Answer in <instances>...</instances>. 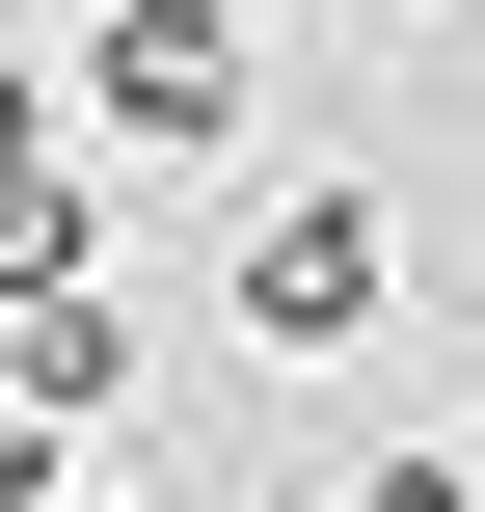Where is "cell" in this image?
Returning a JSON list of instances; mask_svg holds the SVG:
<instances>
[{"label": "cell", "mask_w": 485, "mask_h": 512, "mask_svg": "<svg viewBox=\"0 0 485 512\" xmlns=\"http://www.w3.org/2000/svg\"><path fill=\"white\" fill-rule=\"evenodd\" d=\"M378 297H405V216H378V189H297V216L243 243V297H216V324H243L270 378H324V351H378Z\"/></svg>", "instance_id": "cell-1"}, {"label": "cell", "mask_w": 485, "mask_h": 512, "mask_svg": "<svg viewBox=\"0 0 485 512\" xmlns=\"http://www.w3.org/2000/svg\"><path fill=\"white\" fill-rule=\"evenodd\" d=\"M54 108H81V135H135V162H216V135H243V0H108Z\"/></svg>", "instance_id": "cell-2"}, {"label": "cell", "mask_w": 485, "mask_h": 512, "mask_svg": "<svg viewBox=\"0 0 485 512\" xmlns=\"http://www.w3.org/2000/svg\"><path fill=\"white\" fill-rule=\"evenodd\" d=\"M0 378H27L54 432H81V405H135V297H108V270H27V297H0Z\"/></svg>", "instance_id": "cell-3"}, {"label": "cell", "mask_w": 485, "mask_h": 512, "mask_svg": "<svg viewBox=\"0 0 485 512\" xmlns=\"http://www.w3.org/2000/svg\"><path fill=\"white\" fill-rule=\"evenodd\" d=\"M27 270H81V162H54V135L0 162V297H27Z\"/></svg>", "instance_id": "cell-4"}, {"label": "cell", "mask_w": 485, "mask_h": 512, "mask_svg": "<svg viewBox=\"0 0 485 512\" xmlns=\"http://www.w3.org/2000/svg\"><path fill=\"white\" fill-rule=\"evenodd\" d=\"M351 512H485V459H351Z\"/></svg>", "instance_id": "cell-5"}, {"label": "cell", "mask_w": 485, "mask_h": 512, "mask_svg": "<svg viewBox=\"0 0 485 512\" xmlns=\"http://www.w3.org/2000/svg\"><path fill=\"white\" fill-rule=\"evenodd\" d=\"M27 486H54V405H27V378H0V512H27Z\"/></svg>", "instance_id": "cell-6"}, {"label": "cell", "mask_w": 485, "mask_h": 512, "mask_svg": "<svg viewBox=\"0 0 485 512\" xmlns=\"http://www.w3.org/2000/svg\"><path fill=\"white\" fill-rule=\"evenodd\" d=\"M27 135H54V81H0V162H27Z\"/></svg>", "instance_id": "cell-7"}, {"label": "cell", "mask_w": 485, "mask_h": 512, "mask_svg": "<svg viewBox=\"0 0 485 512\" xmlns=\"http://www.w3.org/2000/svg\"><path fill=\"white\" fill-rule=\"evenodd\" d=\"M27 512H81V486H27Z\"/></svg>", "instance_id": "cell-8"}]
</instances>
